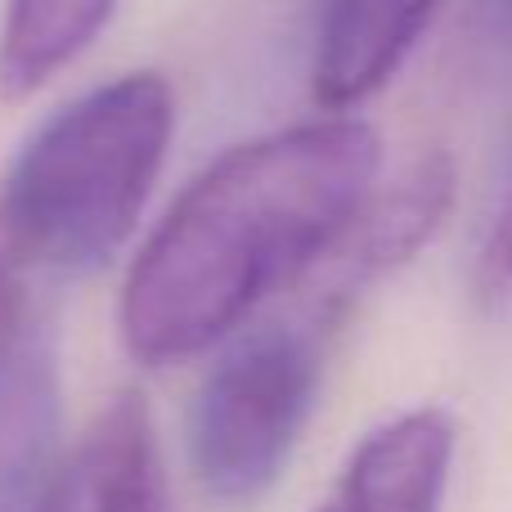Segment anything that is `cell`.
<instances>
[{
	"mask_svg": "<svg viewBox=\"0 0 512 512\" xmlns=\"http://www.w3.org/2000/svg\"><path fill=\"white\" fill-rule=\"evenodd\" d=\"M27 256L18 252L14 234L0 221V364L23 337V306H27Z\"/></svg>",
	"mask_w": 512,
	"mask_h": 512,
	"instance_id": "cell-10",
	"label": "cell"
},
{
	"mask_svg": "<svg viewBox=\"0 0 512 512\" xmlns=\"http://www.w3.org/2000/svg\"><path fill=\"white\" fill-rule=\"evenodd\" d=\"M176 135L162 72H122L36 126L0 189V221L27 265L81 274L135 230Z\"/></svg>",
	"mask_w": 512,
	"mask_h": 512,
	"instance_id": "cell-2",
	"label": "cell"
},
{
	"mask_svg": "<svg viewBox=\"0 0 512 512\" xmlns=\"http://www.w3.org/2000/svg\"><path fill=\"white\" fill-rule=\"evenodd\" d=\"M59 373L45 337H18L0 364V512H32L54 463Z\"/></svg>",
	"mask_w": 512,
	"mask_h": 512,
	"instance_id": "cell-7",
	"label": "cell"
},
{
	"mask_svg": "<svg viewBox=\"0 0 512 512\" xmlns=\"http://www.w3.org/2000/svg\"><path fill=\"white\" fill-rule=\"evenodd\" d=\"M477 292L481 301H499L512 292V180L499 198V212L490 221L486 239L477 248Z\"/></svg>",
	"mask_w": 512,
	"mask_h": 512,
	"instance_id": "cell-9",
	"label": "cell"
},
{
	"mask_svg": "<svg viewBox=\"0 0 512 512\" xmlns=\"http://www.w3.org/2000/svg\"><path fill=\"white\" fill-rule=\"evenodd\" d=\"M382 140L319 117L225 149L162 212L117 301L126 351L149 369L221 346L292 292L373 194Z\"/></svg>",
	"mask_w": 512,
	"mask_h": 512,
	"instance_id": "cell-1",
	"label": "cell"
},
{
	"mask_svg": "<svg viewBox=\"0 0 512 512\" xmlns=\"http://www.w3.org/2000/svg\"><path fill=\"white\" fill-rule=\"evenodd\" d=\"M117 0H9L0 23V95L27 99L99 41Z\"/></svg>",
	"mask_w": 512,
	"mask_h": 512,
	"instance_id": "cell-8",
	"label": "cell"
},
{
	"mask_svg": "<svg viewBox=\"0 0 512 512\" xmlns=\"http://www.w3.org/2000/svg\"><path fill=\"white\" fill-rule=\"evenodd\" d=\"M32 512H171L158 427L140 391H122L50 463Z\"/></svg>",
	"mask_w": 512,
	"mask_h": 512,
	"instance_id": "cell-4",
	"label": "cell"
},
{
	"mask_svg": "<svg viewBox=\"0 0 512 512\" xmlns=\"http://www.w3.org/2000/svg\"><path fill=\"white\" fill-rule=\"evenodd\" d=\"M459 427L445 409L409 414L369 432L315 512H441Z\"/></svg>",
	"mask_w": 512,
	"mask_h": 512,
	"instance_id": "cell-6",
	"label": "cell"
},
{
	"mask_svg": "<svg viewBox=\"0 0 512 512\" xmlns=\"http://www.w3.org/2000/svg\"><path fill=\"white\" fill-rule=\"evenodd\" d=\"M342 315L310 297L301 315L265 319L221 355L189 409V463L221 504L261 499L297 454Z\"/></svg>",
	"mask_w": 512,
	"mask_h": 512,
	"instance_id": "cell-3",
	"label": "cell"
},
{
	"mask_svg": "<svg viewBox=\"0 0 512 512\" xmlns=\"http://www.w3.org/2000/svg\"><path fill=\"white\" fill-rule=\"evenodd\" d=\"M441 0H319L310 95L346 117L373 99L432 27Z\"/></svg>",
	"mask_w": 512,
	"mask_h": 512,
	"instance_id": "cell-5",
	"label": "cell"
}]
</instances>
